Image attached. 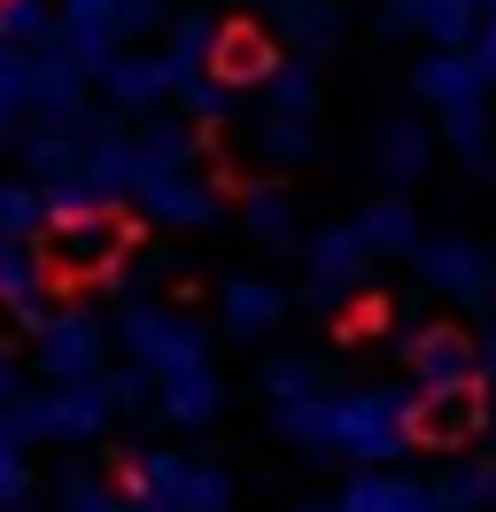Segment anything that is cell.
Here are the masks:
<instances>
[{"instance_id": "cell-2", "label": "cell", "mask_w": 496, "mask_h": 512, "mask_svg": "<svg viewBox=\"0 0 496 512\" xmlns=\"http://www.w3.org/2000/svg\"><path fill=\"white\" fill-rule=\"evenodd\" d=\"M481 427H489V388H481V373H473V381L419 388V396L396 412V443L403 450H473Z\"/></svg>"}, {"instance_id": "cell-11", "label": "cell", "mask_w": 496, "mask_h": 512, "mask_svg": "<svg viewBox=\"0 0 496 512\" xmlns=\"http://www.w3.org/2000/svg\"><path fill=\"white\" fill-rule=\"evenodd\" d=\"M31 225H47V202L24 187H0V233H31Z\"/></svg>"}, {"instance_id": "cell-10", "label": "cell", "mask_w": 496, "mask_h": 512, "mask_svg": "<svg viewBox=\"0 0 496 512\" xmlns=\"http://www.w3.org/2000/svg\"><path fill=\"white\" fill-rule=\"evenodd\" d=\"M31 497V466H24V443L0 427V505H24Z\"/></svg>"}, {"instance_id": "cell-6", "label": "cell", "mask_w": 496, "mask_h": 512, "mask_svg": "<svg viewBox=\"0 0 496 512\" xmlns=\"http://www.w3.org/2000/svg\"><path fill=\"white\" fill-rule=\"evenodd\" d=\"M210 78L217 86H256V78H279V47L256 24H225L210 39Z\"/></svg>"}, {"instance_id": "cell-7", "label": "cell", "mask_w": 496, "mask_h": 512, "mask_svg": "<svg viewBox=\"0 0 496 512\" xmlns=\"http://www.w3.org/2000/svg\"><path fill=\"white\" fill-rule=\"evenodd\" d=\"M411 373H419V388L473 381V334H465V326H427V334L411 342Z\"/></svg>"}, {"instance_id": "cell-4", "label": "cell", "mask_w": 496, "mask_h": 512, "mask_svg": "<svg viewBox=\"0 0 496 512\" xmlns=\"http://www.w3.org/2000/svg\"><path fill=\"white\" fill-rule=\"evenodd\" d=\"M31 365L47 373V381H93L101 373V326L78 319V311H62L31 334Z\"/></svg>"}, {"instance_id": "cell-9", "label": "cell", "mask_w": 496, "mask_h": 512, "mask_svg": "<svg viewBox=\"0 0 496 512\" xmlns=\"http://www.w3.org/2000/svg\"><path fill=\"white\" fill-rule=\"evenodd\" d=\"M62 512H124V489H117V481H93V474H78L70 489H62Z\"/></svg>"}, {"instance_id": "cell-3", "label": "cell", "mask_w": 496, "mask_h": 512, "mask_svg": "<svg viewBox=\"0 0 496 512\" xmlns=\"http://www.w3.org/2000/svg\"><path fill=\"white\" fill-rule=\"evenodd\" d=\"M132 249V225L101 202V210H62L55 233H47V264H55L62 280H109Z\"/></svg>"}, {"instance_id": "cell-14", "label": "cell", "mask_w": 496, "mask_h": 512, "mask_svg": "<svg viewBox=\"0 0 496 512\" xmlns=\"http://www.w3.org/2000/svg\"><path fill=\"white\" fill-rule=\"evenodd\" d=\"M16 396H24V381H16V365H8V357H0V419L16 412Z\"/></svg>"}, {"instance_id": "cell-8", "label": "cell", "mask_w": 496, "mask_h": 512, "mask_svg": "<svg viewBox=\"0 0 496 512\" xmlns=\"http://www.w3.org/2000/svg\"><path fill=\"white\" fill-rule=\"evenodd\" d=\"M388 319H396V303H388V295H349V303L334 311V342H380Z\"/></svg>"}, {"instance_id": "cell-13", "label": "cell", "mask_w": 496, "mask_h": 512, "mask_svg": "<svg viewBox=\"0 0 496 512\" xmlns=\"http://www.w3.org/2000/svg\"><path fill=\"white\" fill-rule=\"evenodd\" d=\"M39 16H47L39 0H8V8H0V24H8V32H39Z\"/></svg>"}, {"instance_id": "cell-5", "label": "cell", "mask_w": 496, "mask_h": 512, "mask_svg": "<svg viewBox=\"0 0 496 512\" xmlns=\"http://www.w3.org/2000/svg\"><path fill=\"white\" fill-rule=\"evenodd\" d=\"M124 342H132V357H140L148 373H163V381L202 365V334L186 319H171V311H132V319H124Z\"/></svg>"}, {"instance_id": "cell-12", "label": "cell", "mask_w": 496, "mask_h": 512, "mask_svg": "<svg viewBox=\"0 0 496 512\" xmlns=\"http://www.w3.org/2000/svg\"><path fill=\"white\" fill-rule=\"evenodd\" d=\"M225 311H233V326H264V319H272V295H264V288H233V295H225Z\"/></svg>"}, {"instance_id": "cell-1", "label": "cell", "mask_w": 496, "mask_h": 512, "mask_svg": "<svg viewBox=\"0 0 496 512\" xmlns=\"http://www.w3.org/2000/svg\"><path fill=\"white\" fill-rule=\"evenodd\" d=\"M117 419V396H109V381L93 373V381H55L39 388V396H16V412L0 419L16 443H93L101 427Z\"/></svg>"}]
</instances>
